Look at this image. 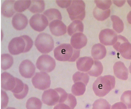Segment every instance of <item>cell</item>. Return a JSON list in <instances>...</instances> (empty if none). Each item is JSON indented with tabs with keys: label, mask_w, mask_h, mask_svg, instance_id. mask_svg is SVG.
Segmentation results:
<instances>
[{
	"label": "cell",
	"mask_w": 131,
	"mask_h": 109,
	"mask_svg": "<svg viewBox=\"0 0 131 109\" xmlns=\"http://www.w3.org/2000/svg\"><path fill=\"white\" fill-rule=\"evenodd\" d=\"M115 78L112 75L99 76L93 83V89L95 95L100 97L105 96L115 87Z\"/></svg>",
	"instance_id": "cell-1"
},
{
	"label": "cell",
	"mask_w": 131,
	"mask_h": 109,
	"mask_svg": "<svg viewBox=\"0 0 131 109\" xmlns=\"http://www.w3.org/2000/svg\"><path fill=\"white\" fill-rule=\"evenodd\" d=\"M80 51L74 49L71 44H63L54 50V56L59 61L74 62L79 57Z\"/></svg>",
	"instance_id": "cell-2"
},
{
	"label": "cell",
	"mask_w": 131,
	"mask_h": 109,
	"mask_svg": "<svg viewBox=\"0 0 131 109\" xmlns=\"http://www.w3.org/2000/svg\"><path fill=\"white\" fill-rule=\"evenodd\" d=\"M35 45L40 53L48 54L53 50L54 48L53 38L48 34L40 33L35 40Z\"/></svg>",
	"instance_id": "cell-3"
},
{
	"label": "cell",
	"mask_w": 131,
	"mask_h": 109,
	"mask_svg": "<svg viewBox=\"0 0 131 109\" xmlns=\"http://www.w3.org/2000/svg\"><path fill=\"white\" fill-rule=\"evenodd\" d=\"M85 4L83 1H73L67 11L71 21H82L85 16Z\"/></svg>",
	"instance_id": "cell-4"
},
{
	"label": "cell",
	"mask_w": 131,
	"mask_h": 109,
	"mask_svg": "<svg viewBox=\"0 0 131 109\" xmlns=\"http://www.w3.org/2000/svg\"><path fill=\"white\" fill-rule=\"evenodd\" d=\"M113 47L124 58L131 60V44L126 38L121 35H118Z\"/></svg>",
	"instance_id": "cell-5"
},
{
	"label": "cell",
	"mask_w": 131,
	"mask_h": 109,
	"mask_svg": "<svg viewBox=\"0 0 131 109\" xmlns=\"http://www.w3.org/2000/svg\"><path fill=\"white\" fill-rule=\"evenodd\" d=\"M38 69L42 72L49 73L52 72L56 66V62L49 55H41L38 59L36 63Z\"/></svg>",
	"instance_id": "cell-6"
},
{
	"label": "cell",
	"mask_w": 131,
	"mask_h": 109,
	"mask_svg": "<svg viewBox=\"0 0 131 109\" xmlns=\"http://www.w3.org/2000/svg\"><path fill=\"white\" fill-rule=\"evenodd\" d=\"M32 82L35 88L42 90L49 88L51 83L49 75L44 72L36 73L32 78Z\"/></svg>",
	"instance_id": "cell-7"
},
{
	"label": "cell",
	"mask_w": 131,
	"mask_h": 109,
	"mask_svg": "<svg viewBox=\"0 0 131 109\" xmlns=\"http://www.w3.org/2000/svg\"><path fill=\"white\" fill-rule=\"evenodd\" d=\"M30 26L36 31H43L48 26V21L44 14H36L31 17L29 21Z\"/></svg>",
	"instance_id": "cell-8"
},
{
	"label": "cell",
	"mask_w": 131,
	"mask_h": 109,
	"mask_svg": "<svg viewBox=\"0 0 131 109\" xmlns=\"http://www.w3.org/2000/svg\"><path fill=\"white\" fill-rule=\"evenodd\" d=\"M26 46L25 40L21 36L14 38L11 40L8 46V49L11 54L17 55L24 53Z\"/></svg>",
	"instance_id": "cell-9"
},
{
	"label": "cell",
	"mask_w": 131,
	"mask_h": 109,
	"mask_svg": "<svg viewBox=\"0 0 131 109\" xmlns=\"http://www.w3.org/2000/svg\"><path fill=\"white\" fill-rule=\"evenodd\" d=\"M117 36L116 33L113 29H106L101 31L99 39L100 42L104 45H112L116 42Z\"/></svg>",
	"instance_id": "cell-10"
},
{
	"label": "cell",
	"mask_w": 131,
	"mask_h": 109,
	"mask_svg": "<svg viewBox=\"0 0 131 109\" xmlns=\"http://www.w3.org/2000/svg\"><path fill=\"white\" fill-rule=\"evenodd\" d=\"M60 95L57 88L50 89L44 91L42 96L43 103L48 106H52L59 103Z\"/></svg>",
	"instance_id": "cell-11"
},
{
	"label": "cell",
	"mask_w": 131,
	"mask_h": 109,
	"mask_svg": "<svg viewBox=\"0 0 131 109\" xmlns=\"http://www.w3.org/2000/svg\"><path fill=\"white\" fill-rule=\"evenodd\" d=\"M36 71L34 64L29 60H25L20 64L19 71L21 76L25 78L33 77Z\"/></svg>",
	"instance_id": "cell-12"
},
{
	"label": "cell",
	"mask_w": 131,
	"mask_h": 109,
	"mask_svg": "<svg viewBox=\"0 0 131 109\" xmlns=\"http://www.w3.org/2000/svg\"><path fill=\"white\" fill-rule=\"evenodd\" d=\"M15 86L11 91L15 97L18 99H24L26 97L29 91V87L27 85L24 84L20 79L15 77Z\"/></svg>",
	"instance_id": "cell-13"
},
{
	"label": "cell",
	"mask_w": 131,
	"mask_h": 109,
	"mask_svg": "<svg viewBox=\"0 0 131 109\" xmlns=\"http://www.w3.org/2000/svg\"><path fill=\"white\" fill-rule=\"evenodd\" d=\"M49 27L51 33L56 36L63 35L67 32V26L60 20H55L49 23Z\"/></svg>",
	"instance_id": "cell-14"
},
{
	"label": "cell",
	"mask_w": 131,
	"mask_h": 109,
	"mask_svg": "<svg viewBox=\"0 0 131 109\" xmlns=\"http://www.w3.org/2000/svg\"><path fill=\"white\" fill-rule=\"evenodd\" d=\"M16 85L15 77L10 73L4 72L1 74V87L3 89L11 91Z\"/></svg>",
	"instance_id": "cell-15"
},
{
	"label": "cell",
	"mask_w": 131,
	"mask_h": 109,
	"mask_svg": "<svg viewBox=\"0 0 131 109\" xmlns=\"http://www.w3.org/2000/svg\"><path fill=\"white\" fill-rule=\"evenodd\" d=\"M88 40L87 37L82 33L75 34L71 36V44L73 48L75 49H82L87 45Z\"/></svg>",
	"instance_id": "cell-16"
},
{
	"label": "cell",
	"mask_w": 131,
	"mask_h": 109,
	"mask_svg": "<svg viewBox=\"0 0 131 109\" xmlns=\"http://www.w3.org/2000/svg\"><path fill=\"white\" fill-rule=\"evenodd\" d=\"M113 68L116 77L123 80L128 79L129 72L124 63L121 61L117 62L114 64Z\"/></svg>",
	"instance_id": "cell-17"
},
{
	"label": "cell",
	"mask_w": 131,
	"mask_h": 109,
	"mask_svg": "<svg viewBox=\"0 0 131 109\" xmlns=\"http://www.w3.org/2000/svg\"><path fill=\"white\" fill-rule=\"evenodd\" d=\"M12 23L13 27L16 30H22L25 29L28 25V19L24 14L17 13L13 16Z\"/></svg>",
	"instance_id": "cell-18"
},
{
	"label": "cell",
	"mask_w": 131,
	"mask_h": 109,
	"mask_svg": "<svg viewBox=\"0 0 131 109\" xmlns=\"http://www.w3.org/2000/svg\"><path fill=\"white\" fill-rule=\"evenodd\" d=\"M94 60L90 57H80L76 62L77 68L78 70L81 72H89L92 67Z\"/></svg>",
	"instance_id": "cell-19"
},
{
	"label": "cell",
	"mask_w": 131,
	"mask_h": 109,
	"mask_svg": "<svg viewBox=\"0 0 131 109\" xmlns=\"http://www.w3.org/2000/svg\"><path fill=\"white\" fill-rule=\"evenodd\" d=\"M106 48L102 44L98 43L93 46L91 50V55L94 60H102L106 56Z\"/></svg>",
	"instance_id": "cell-20"
},
{
	"label": "cell",
	"mask_w": 131,
	"mask_h": 109,
	"mask_svg": "<svg viewBox=\"0 0 131 109\" xmlns=\"http://www.w3.org/2000/svg\"><path fill=\"white\" fill-rule=\"evenodd\" d=\"M15 1H5L1 7V13L3 15L7 18L13 17L15 13L14 8Z\"/></svg>",
	"instance_id": "cell-21"
},
{
	"label": "cell",
	"mask_w": 131,
	"mask_h": 109,
	"mask_svg": "<svg viewBox=\"0 0 131 109\" xmlns=\"http://www.w3.org/2000/svg\"><path fill=\"white\" fill-rule=\"evenodd\" d=\"M84 25L80 20L74 21L69 25L67 28V32L69 35L72 36L77 33H82L83 32Z\"/></svg>",
	"instance_id": "cell-22"
},
{
	"label": "cell",
	"mask_w": 131,
	"mask_h": 109,
	"mask_svg": "<svg viewBox=\"0 0 131 109\" xmlns=\"http://www.w3.org/2000/svg\"><path fill=\"white\" fill-rule=\"evenodd\" d=\"M111 10L110 9L103 10L99 9L97 7L93 10V14L94 17L98 21H105L110 17Z\"/></svg>",
	"instance_id": "cell-23"
},
{
	"label": "cell",
	"mask_w": 131,
	"mask_h": 109,
	"mask_svg": "<svg viewBox=\"0 0 131 109\" xmlns=\"http://www.w3.org/2000/svg\"><path fill=\"white\" fill-rule=\"evenodd\" d=\"M103 66L101 62L98 60H94L92 67L88 74L90 76L97 77L102 74L103 71Z\"/></svg>",
	"instance_id": "cell-24"
},
{
	"label": "cell",
	"mask_w": 131,
	"mask_h": 109,
	"mask_svg": "<svg viewBox=\"0 0 131 109\" xmlns=\"http://www.w3.org/2000/svg\"><path fill=\"white\" fill-rule=\"evenodd\" d=\"M46 17L48 22L50 23L54 20H58L61 21L62 17L60 12L56 9H50L46 10L43 13Z\"/></svg>",
	"instance_id": "cell-25"
},
{
	"label": "cell",
	"mask_w": 131,
	"mask_h": 109,
	"mask_svg": "<svg viewBox=\"0 0 131 109\" xmlns=\"http://www.w3.org/2000/svg\"><path fill=\"white\" fill-rule=\"evenodd\" d=\"M29 9L33 13H42L45 9V4L43 1H32Z\"/></svg>",
	"instance_id": "cell-26"
},
{
	"label": "cell",
	"mask_w": 131,
	"mask_h": 109,
	"mask_svg": "<svg viewBox=\"0 0 131 109\" xmlns=\"http://www.w3.org/2000/svg\"><path fill=\"white\" fill-rule=\"evenodd\" d=\"M13 56L8 54H4L1 55V68L3 70L9 69L13 65Z\"/></svg>",
	"instance_id": "cell-27"
},
{
	"label": "cell",
	"mask_w": 131,
	"mask_h": 109,
	"mask_svg": "<svg viewBox=\"0 0 131 109\" xmlns=\"http://www.w3.org/2000/svg\"><path fill=\"white\" fill-rule=\"evenodd\" d=\"M111 18L113 22V28L118 33L123 32L124 28V24L122 20L118 16L112 15Z\"/></svg>",
	"instance_id": "cell-28"
},
{
	"label": "cell",
	"mask_w": 131,
	"mask_h": 109,
	"mask_svg": "<svg viewBox=\"0 0 131 109\" xmlns=\"http://www.w3.org/2000/svg\"><path fill=\"white\" fill-rule=\"evenodd\" d=\"M72 79L74 83L82 82L87 86L88 83L90 76L86 73L77 72L73 75Z\"/></svg>",
	"instance_id": "cell-29"
},
{
	"label": "cell",
	"mask_w": 131,
	"mask_h": 109,
	"mask_svg": "<svg viewBox=\"0 0 131 109\" xmlns=\"http://www.w3.org/2000/svg\"><path fill=\"white\" fill-rule=\"evenodd\" d=\"M86 86L82 82H77L73 85L71 92L75 96H80L84 94L86 91Z\"/></svg>",
	"instance_id": "cell-30"
},
{
	"label": "cell",
	"mask_w": 131,
	"mask_h": 109,
	"mask_svg": "<svg viewBox=\"0 0 131 109\" xmlns=\"http://www.w3.org/2000/svg\"><path fill=\"white\" fill-rule=\"evenodd\" d=\"M31 2V1H17L15 3V10L18 12H22L29 8Z\"/></svg>",
	"instance_id": "cell-31"
},
{
	"label": "cell",
	"mask_w": 131,
	"mask_h": 109,
	"mask_svg": "<svg viewBox=\"0 0 131 109\" xmlns=\"http://www.w3.org/2000/svg\"><path fill=\"white\" fill-rule=\"evenodd\" d=\"M42 103L38 98L33 97L29 98L27 101L26 107L27 109H41Z\"/></svg>",
	"instance_id": "cell-32"
},
{
	"label": "cell",
	"mask_w": 131,
	"mask_h": 109,
	"mask_svg": "<svg viewBox=\"0 0 131 109\" xmlns=\"http://www.w3.org/2000/svg\"><path fill=\"white\" fill-rule=\"evenodd\" d=\"M111 105L103 99H97L93 105L92 109H111Z\"/></svg>",
	"instance_id": "cell-33"
},
{
	"label": "cell",
	"mask_w": 131,
	"mask_h": 109,
	"mask_svg": "<svg viewBox=\"0 0 131 109\" xmlns=\"http://www.w3.org/2000/svg\"><path fill=\"white\" fill-rule=\"evenodd\" d=\"M121 100L128 109L131 108V91H125L123 94Z\"/></svg>",
	"instance_id": "cell-34"
},
{
	"label": "cell",
	"mask_w": 131,
	"mask_h": 109,
	"mask_svg": "<svg viewBox=\"0 0 131 109\" xmlns=\"http://www.w3.org/2000/svg\"><path fill=\"white\" fill-rule=\"evenodd\" d=\"M94 2L97 8L103 10L109 9L112 3L111 1H95Z\"/></svg>",
	"instance_id": "cell-35"
},
{
	"label": "cell",
	"mask_w": 131,
	"mask_h": 109,
	"mask_svg": "<svg viewBox=\"0 0 131 109\" xmlns=\"http://www.w3.org/2000/svg\"><path fill=\"white\" fill-rule=\"evenodd\" d=\"M63 103L69 106L71 109H74L77 104L76 98L72 94H68V98Z\"/></svg>",
	"instance_id": "cell-36"
},
{
	"label": "cell",
	"mask_w": 131,
	"mask_h": 109,
	"mask_svg": "<svg viewBox=\"0 0 131 109\" xmlns=\"http://www.w3.org/2000/svg\"><path fill=\"white\" fill-rule=\"evenodd\" d=\"M21 36L25 40L26 44L25 51L24 52V53H26V52H29L32 47L33 46V41L29 36L27 35H23Z\"/></svg>",
	"instance_id": "cell-37"
},
{
	"label": "cell",
	"mask_w": 131,
	"mask_h": 109,
	"mask_svg": "<svg viewBox=\"0 0 131 109\" xmlns=\"http://www.w3.org/2000/svg\"><path fill=\"white\" fill-rule=\"evenodd\" d=\"M1 109L5 108L8 102V98L5 91H1Z\"/></svg>",
	"instance_id": "cell-38"
},
{
	"label": "cell",
	"mask_w": 131,
	"mask_h": 109,
	"mask_svg": "<svg viewBox=\"0 0 131 109\" xmlns=\"http://www.w3.org/2000/svg\"><path fill=\"white\" fill-rule=\"evenodd\" d=\"M72 1H56L57 5L62 8H68L72 3Z\"/></svg>",
	"instance_id": "cell-39"
},
{
	"label": "cell",
	"mask_w": 131,
	"mask_h": 109,
	"mask_svg": "<svg viewBox=\"0 0 131 109\" xmlns=\"http://www.w3.org/2000/svg\"><path fill=\"white\" fill-rule=\"evenodd\" d=\"M111 109H127V107L124 103L119 102L113 104Z\"/></svg>",
	"instance_id": "cell-40"
},
{
	"label": "cell",
	"mask_w": 131,
	"mask_h": 109,
	"mask_svg": "<svg viewBox=\"0 0 131 109\" xmlns=\"http://www.w3.org/2000/svg\"><path fill=\"white\" fill-rule=\"evenodd\" d=\"M53 109H71L69 106L64 103H59L55 106Z\"/></svg>",
	"instance_id": "cell-41"
},
{
	"label": "cell",
	"mask_w": 131,
	"mask_h": 109,
	"mask_svg": "<svg viewBox=\"0 0 131 109\" xmlns=\"http://www.w3.org/2000/svg\"><path fill=\"white\" fill-rule=\"evenodd\" d=\"M125 1H113V3L119 7H121L125 4Z\"/></svg>",
	"instance_id": "cell-42"
},
{
	"label": "cell",
	"mask_w": 131,
	"mask_h": 109,
	"mask_svg": "<svg viewBox=\"0 0 131 109\" xmlns=\"http://www.w3.org/2000/svg\"><path fill=\"white\" fill-rule=\"evenodd\" d=\"M127 20L128 23L129 24H131V11L128 13L127 16Z\"/></svg>",
	"instance_id": "cell-43"
},
{
	"label": "cell",
	"mask_w": 131,
	"mask_h": 109,
	"mask_svg": "<svg viewBox=\"0 0 131 109\" xmlns=\"http://www.w3.org/2000/svg\"><path fill=\"white\" fill-rule=\"evenodd\" d=\"M127 2L131 7V1H127Z\"/></svg>",
	"instance_id": "cell-44"
},
{
	"label": "cell",
	"mask_w": 131,
	"mask_h": 109,
	"mask_svg": "<svg viewBox=\"0 0 131 109\" xmlns=\"http://www.w3.org/2000/svg\"><path fill=\"white\" fill-rule=\"evenodd\" d=\"M129 72H130V73L131 74V63H130V65L129 67Z\"/></svg>",
	"instance_id": "cell-45"
},
{
	"label": "cell",
	"mask_w": 131,
	"mask_h": 109,
	"mask_svg": "<svg viewBox=\"0 0 131 109\" xmlns=\"http://www.w3.org/2000/svg\"><path fill=\"white\" fill-rule=\"evenodd\" d=\"M6 109H16L15 108H14V107H8V108H6Z\"/></svg>",
	"instance_id": "cell-46"
}]
</instances>
